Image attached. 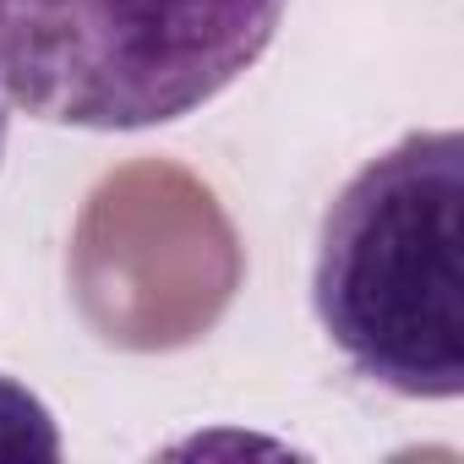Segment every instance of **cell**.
I'll return each instance as SVG.
<instances>
[{
  "label": "cell",
  "mask_w": 464,
  "mask_h": 464,
  "mask_svg": "<svg viewBox=\"0 0 464 464\" xmlns=\"http://www.w3.org/2000/svg\"><path fill=\"white\" fill-rule=\"evenodd\" d=\"M312 306L334 350L404 399L464 393V137L366 159L317 229Z\"/></svg>",
  "instance_id": "6da1fadb"
},
{
  "label": "cell",
  "mask_w": 464,
  "mask_h": 464,
  "mask_svg": "<svg viewBox=\"0 0 464 464\" xmlns=\"http://www.w3.org/2000/svg\"><path fill=\"white\" fill-rule=\"evenodd\" d=\"M290 0H0V93L44 126L142 131L246 77Z\"/></svg>",
  "instance_id": "7a4b0ae2"
},
{
  "label": "cell",
  "mask_w": 464,
  "mask_h": 464,
  "mask_svg": "<svg viewBox=\"0 0 464 464\" xmlns=\"http://www.w3.org/2000/svg\"><path fill=\"white\" fill-rule=\"evenodd\" d=\"M0 459H61L55 415L12 377H0Z\"/></svg>",
  "instance_id": "3957f363"
},
{
  "label": "cell",
  "mask_w": 464,
  "mask_h": 464,
  "mask_svg": "<svg viewBox=\"0 0 464 464\" xmlns=\"http://www.w3.org/2000/svg\"><path fill=\"white\" fill-rule=\"evenodd\" d=\"M0 148H6V115H0Z\"/></svg>",
  "instance_id": "277c9868"
}]
</instances>
